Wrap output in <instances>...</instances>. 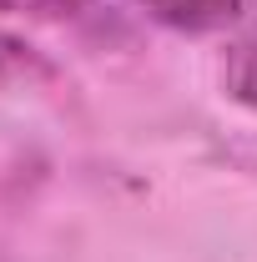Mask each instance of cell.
I'll use <instances>...</instances> for the list:
<instances>
[{"label": "cell", "mask_w": 257, "mask_h": 262, "mask_svg": "<svg viewBox=\"0 0 257 262\" xmlns=\"http://www.w3.org/2000/svg\"><path fill=\"white\" fill-rule=\"evenodd\" d=\"M0 10L31 15V20H51V26H76V31L111 26V15H106L101 0H0Z\"/></svg>", "instance_id": "2"}, {"label": "cell", "mask_w": 257, "mask_h": 262, "mask_svg": "<svg viewBox=\"0 0 257 262\" xmlns=\"http://www.w3.org/2000/svg\"><path fill=\"white\" fill-rule=\"evenodd\" d=\"M222 91L237 101V106L257 111V31L242 35V40L227 51V61H222Z\"/></svg>", "instance_id": "3"}, {"label": "cell", "mask_w": 257, "mask_h": 262, "mask_svg": "<svg viewBox=\"0 0 257 262\" xmlns=\"http://www.w3.org/2000/svg\"><path fill=\"white\" fill-rule=\"evenodd\" d=\"M40 71H46V61L35 56L20 35L0 31V86H10V81H26V76H40Z\"/></svg>", "instance_id": "4"}, {"label": "cell", "mask_w": 257, "mask_h": 262, "mask_svg": "<svg viewBox=\"0 0 257 262\" xmlns=\"http://www.w3.org/2000/svg\"><path fill=\"white\" fill-rule=\"evenodd\" d=\"M141 15H152L166 31H187V35H207L222 31L227 20H237L242 0H131Z\"/></svg>", "instance_id": "1"}]
</instances>
